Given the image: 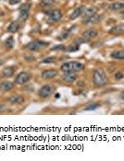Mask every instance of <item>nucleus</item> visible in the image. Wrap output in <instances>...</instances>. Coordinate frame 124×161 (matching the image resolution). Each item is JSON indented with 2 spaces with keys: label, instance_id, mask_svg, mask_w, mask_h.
<instances>
[{
  "label": "nucleus",
  "instance_id": "obj_34",
  "mask_svg": "<svg viewBox=\"0 0 124 161\" xmlns=\"http://www.w3.org/2000/svg\"><path fill=\"white\" fill-rule=\"evenodd\" d=\"M109 1H113V0H109Z\"/></svg>",
  "mask_w": 124,
  "mask_h": 161
},
{
  "label": "nucleus",
  "instance_id": "obj_10",
  "mask_svg": "<svg viewBox=\"0 0 124 161\" xmlns=\"http://www.w3.org/2000/svg\"><path fill=\"white\" fill-rule=\"evenodd\" d=\"M8 100L13 105H22V103H24L25 99L22 95H13L10 98H9Z\"/></svg>",
  "mask_w": 124,
  "mask_h": 161
},
{
  "label": "nucleus",
  "instance_id": "obj_30",
  "mask_svg": "<svg viewBox=\"0 0 124 161\" xmlns=\"http://www.w3.org/2000/svg\"><path fill=\"white\" fill-rule=\"evenodd\" d=\"M19 2H20V0H9V4L11 5V6H13V5H17V4H19Z\"/></svg>",
  "mask_w": 124,
  "mask_h": 161
},
{
  "label": "nucleus",
  "instance_id": "obj_23",
  "mask_svg": "<svg viewBox=\"0 0 124 161\" xmlns=\"http://www.w3.org/2000/svg\"><path fill=\"white\" fill-rule=\"evenodd\" d=\"M56 62V57L55 56H50V57H46L41 61V63L43 64H53V63Z\"/></svg>",
  "mask_w": 124,
  "mask_h": 161
},
{
  "label": "nucleus",
  "instance_id": "obj_31",
  "mask_svg": "<svg viewBox=\"0 0 124 161\" xmlns=\"http://www.w3.org/2000/svg\"><path fill=\"white\" fill-rule=\"evenodd\" d=\"M5 110H6V107L4 106L3 104L0 103V113H3V111H4Z\"/></svg>",
  "mask_w": 124,
  "mask_h": 161
},
{
  "label": "nucleus",
  "instance_id": "obj_24",
  "mask_svg": "<svg viewBox=\"0 0 124 161\" xmlns=\"http://www.w3.org/2000/svg\"><path fill=\"white\" fill-rule=\"evenodd\" d=\"M31 6H32V5H31L30 3L22 4V6H19V11H29V10L31 9Z\"/></svg>",
  "mask_w": 124,
  "mask_h": 161
},
{
  "label": "nucleus",
  "instance_id": "obj_29",
  "mask_svg": "<svg viewBox=\"0 0 124 161\" xmlns=\"http://www.w3.org/2000/svg\"><path fill=\"white\" fill-rule=\"evenodd\" d=\"M123 76H124V75H123L122 72H118V73H116V74H115V78H116L117 80H120V79L123 78Z\"/></svg>",
  "mask_w": 124,
  "mask_h": 161
},
{
  "label": "nucleus",
  "instance_id": "obj_9",
  "mask_svg": "<svg viewBox=\"0 0 124 161\" xmlns=\"http://www.w3.org/2000/svg\"><path fill=\"white\" fill-rule=\"evenodd\" d=\"M98 35V31L95 29H89L87 31H85L84 32H82V38L86 41L92 40L95 37H97Z\"/></svg>",
  "mask_w": 124,
  "mask_h": 161
},
{
  "label": "nucleus",
  "instance_id": "obj_26",
  "mask_svg": "<svg viewBox=\"0 0 124 161\" xmlns=\"http://www.w3.org/2000/svg\"><path fill=\"white\" fill-rule=\"evenodd\" d=\"M55 2V0H42L41 1V5L44 6H49Z\"/></svg>",
  "mask_w": 124,
  "mask_h": 161
},
{
  "label": "nucleus",
  "instance_id": "obj_6",
  "mask_svg": "<svg viewBox=\"0 0 124 161\" xmlns=\"http://www.w3.org/2000/svg\"><path fill=\"white\" fill-rule=\"evenodd\" d=\"M62 19V12L59 9H52L47 14V21L53 24L58 22Z\"/></svg>",
  "mask_w": 124,
  "mask_h": 161
},
{
  "label": "nucleus",
  "instance_id": "obj_2",
  "mask_svg": "<svg viewBox=\"0 0 124 161\" xmlns=\"http://www.w3.org/2000/svg\"><path fill=\"white\" fill-rule=\"evenodd\" d=\"M84 65L82 63L77 62V61H71L66 62L62 64L60 66V69L63 72H79L84 69Z\"/></svg>",
  "mask_w": 124,
  "mask_h": 161
},
{
  "label": "nucleus",
  "instance_id": "obj_14",
  "mask_svg": "<svg viewBox=\"0 0 124 161\" xmlns=\"http://www.w3.org/2000/svg\"><path fill=\"white\" fill-rule=\"evenodd\" d=\"M84 6H79V8L75 9L71 14L70 15V19L71 20H73V19H76L77 18H79L80 16H81L82 14H84Z\"/></svg>",
  "mask_w": 124,
  "mask_h": 161
},
{
  "label": "nucleus",
  "instance_id": "obj_15",
  "mask_svg": "<svg viewBox=\"0 0 124 161\" xmlns=\"http://www.w3.org/2000/svg\"><path fill=\"white\" fill-rule=\"evenodd\" d=\"M20 28V23L19 20H14V21H12L10 23V25L9 26L8 28V31L9 32H11V33H16L19 31Z\"/></svg>",
  "mask_w": 124,
  "mask_h": 161
},
{
  "label": "nucleus",
  "instance_id": "obj_25",
  "mask_svg": "<svg viewBox=\"0 0 124 161\" xmlns=\"http://www.w3.org/2000/svg\"><path fill=\"white\" fill-rule=\"evenodd\" d=\"M100 105L98 103H91L84 109V110H94L95 109H97Z\"/></svg>",
  "mask_w": 124,
  "mask_h": 161
},
{
  "label": "nucleus",
  "instance_id": "obj_13",
  "mask_svg": "<svg viewBox=\"0 0 124 161\" xmlns=\"http://www.w3.org/2000/svg\"><path fill=\"white\" fill-rule=\"evenodd\" d=\"M2 76L6 78H9L11 76H14L15 74V68L13 66H6L3 70H2Z\"/></svg>",
  "mask_w": 124,
  "mask_h": 161
},
{
  "label": "nucleus",
  "instance_id": "obj_12",
  "mask_svg": "<svg viewBox=\"0 0 124 161\" xmlns=\"http://www.w3.org/2000/svg\"><path fill=\"white\" fill-rule=\"evenodd\" d=\"M62 79L66 83H73L77 79V75L74 74V72H65L62 76Z\"/></svg>",
  "mask_w": 124,
  "mask_h": 161
},
{
  "label": "nucleus",
  "instance_id": "obj_20",
  "mask_svg": "<svg viewBox=\"0 0 124 161\" xmlns=\"http://www.w3.org/2000/svg\"><path fill=\"white\" fill-rule=\"evenodd\" d=\"M4 44H5V46H6V48L12 49V48H13V46H14V44H15L14 38H13V37H9L8 39H6V40L5 41Z\"/></svg>",
  "mask_w": 124,
  "mask_h": 161
},
{
  "label": "nucleus",
  "instance_id": "obj_3",
  "mask_svg": "<svg viewBox=\"0 0 124 161\" xmlns=\"http://www.w3.org/2000/svg\"><path fill=\"white\" fill-rule=\"evenodd\" d=\"M55 88L53 85H49V84H46V85H44L42 88L39 89L38 91V95L40 98L42 99H46V98L50 97L54 92H55Z\"/></svg>",
  "mask_w": 124,
  "mask_h": 161
},
{
  "label": "nucleus",
  "instance_id": "obj_17",
  "mask_svg": "<svg viewBox=\"0 0 124 161\" xmlns=\"http://www.w3.org/2000/svg\"><path fill=\"white\" fill-rule=\"evenodd\" d=\"M110 56L116 60H124V51H114L111 53Z\"/></svg>",
  "mask_w": 124,
  "mask_h": 161
},
{
  "label": "nucleus",
  "instance_id": "obj_19",
  "mask_svg": "<svg viewBox=\"0 0 124 161\" xmlns=\"http://www.w3.org/2000/svg\"><path fill=\"white\" fill-rule=\"evenodd\" d=\"M109 9L111 10H120L124 9V4L120 2H116L109 6Z\"/></svg>",
  "mask_w": 124,
  "mask_h": 161
},
{
  "label": "nucleus",
  "instance_id": "obj_1",
  "mask_svg": "<svg viewBox=\"0 0 124 161\" xmlns=\"http://www.w3.org/2000/svg\"><path fill=\"white\" fill-rule=\"evenodd\" d=\"M93 82L96 87H103L107 84L108 78L104 69L97 68L94 70L93 75Z\"/></svg>",
  "mask_w": 124,
  "mask_h": 161
},
{
  "label": "nucleus",
  "instance_id": "obj_16",
  "mask_svg": "<svg viewBox=\"0 0 124 161\" xmlns=\"http://www.w3.org/2000/svg\"><path fill=\"white\" fill-rule=\"evenodd\" d=\"M124 31V26L123 25H117L111 28V30L109 31V33L112 35H120Z\"/></svg>",
  "mask_w": 124,
  "mask_h": 161
},
{
  "label": "nucleus",
  "instance_id": "obj_18",
  "mask_svg": "<svg viewBox=\"0 0 124 161\" xmlns=\"http://www.w3.org/2000/svg\"><path fill=\"white\" fill-rule=\"evenodd\" d=\"M96 12H97V9L95 8H84V14H82V15L84 16V18L90 17V16L94 15V14H96Z\"/></svg>",
  "mask_w": 124,
  "mask_h": 161
},
{
  "label": "nucleus",
  "instance_id": "obj_27",
  "mask_svg": "<svg viewBox=\"0 0 124 161\" xmlns=\"http://www.w3.org/2000/svg\"><path fill=\"white\" fill-rule=\"evenodd\" d=\"M58 50H66V47L64 46V45H62V44H60V45H58V46H55V47H53L52 48V51H58Z\"/></svg>",
  "mask_w": 124,
  "mask_h": 161
},
{
  "label": "nucleus",
  "instance_id": "obj_37",
  "mask_svg": "<svg viewBox=\"0 0 124 161\" xmlns=\"http://www.w3.org/2000/svg\"><path fill=\"white\" fill-rule=\"evenodd\" d=\"M2 1H3V0H2Z\"/></svg>",
  "mask_w": 124,
  "mask_h": 161
},
{
  "label": "nucleus",
  "instance_id": "obj_11",
  "mask_svg": "<svg viewBox=\"0 0 124 161\" xmlns=\"http://www.w3.org/2000/svg\"><path fill=\"white\" fill-rule=\"evenodd\" d=\"M15 87V84L11 82V81H2L0 83V90L1 91H5V92H8L10 91Z\"/></svg>",
  "mask_w": 124,
  "mask_h": 161
},
{
  "label": "nucleus",
  "instance_id": "obj_32",
  "mask_svg": "<svg viewBox=\"0 0 124 161\" xmlns=\"http://www.w3.org/2000/svg\"><path fill=\"white\" fill-rule=\"evenodd\" d=\"M120 99L124 101V91H122V92L120 93Z\"/></svg>",
  "mask_w": 124,
  "mask_h": 161
},
{
  "label": "nucleus",
  "instance_id": "obj_21",
  "mask_svg": "<svg viewBox=\"0 0 124 161\" xmlns=\"http://www.w3.org/2000/svg\"><path fill=\"white\" fill-rule=\"evenodd\" d=\"M74 28H75V26H73L72 28H71V29H68L66 31H64L61 35H59L58 39V40H64V39H67V38L68 37V35H70V33H71V32L72 31V30L74 29Z\"/></svg>",
  "mask_w": 124,
  "mask_h": 161
},
{
  "label": "nucleus",
  "instance_id": "obj_36",
  "mask_svg": "<svg viewBox=\"0 0 124 161\" xmlns=\"http://www.w3.org/2000/svg\"><path fill=\"white\" fill-rule=\"evenodd\" d=\"M123 15H124V11H123Z\"/></svg>",
  "mask_w": 124,
  "mask_h": 161
},
{
  "label": "nucleus",
  "instance_id": "obj_28",
  "mask_svg": "<svg viewBox=\"0 0 124 161\" xmlns=\"http://www.w3.org/2000/svg\"><path fill=\"white\" fill-rule=\"evenodd\" d=\"M78 49H79V44L77 43V44H73L71 47H70V48H68V52H76L77 50H78Z\"/></svg>",
  "mask_w": 124,
  "mask_h": 161
},
{
  "label": "nucleus",
  "instance_id": "obj_33",
  "mask_svg": "<svg viewBox=\"0 0 124 161\" xmlns=\"http://www.w3.org/2000/svg\"><path fill=\"white\" fill-rule=\"evenodd\" d=\"M56 98H57V99H58V98H59V94H58V93L56 94Z\"/></svg>",
  "mask_w": 124,
  "mask_h": 161
},
{
  "label": "nucleus",
  "instance_id": "obj_8",
  "mask_svg": "<svg viewBox=\"0 0 124 161\" xmlns=\"http://www.w3.org/2000/svg\"><path fill=\"white\" fill-rule=\"evenodd\" d=\"M58 71L56 69H46L45 71L42 72L41 74V76H42V78L45 79V80H48V79H52L54 78H56L58 76Z\"/></svg>",
  "mask_w": 124,
  "mask_h": 161
},
{
  "label": "nucleus",
  "instance_id": "obj_22",
  "mask_svg": "<svg viewBox=\"0 0 124 161\" xmlns=\"http://www.w3.org/2000/svg\"><path fill=\"white\" fill-rule=\"evenodd\" d=\"M29 18V11H19V19L20 21H25Z\"/></svg>",
  "mask_w": 124,
  "mask_h": 161
},
{
  "label": "nucleus",
  "instance_id": "obj_5",
  "mask_svg": "<svg viewBox=\"0 0 124 161\" xmlns=\"http://www.w3.org/2000/svg\"><path fill=\"white\" fill-rule=\"evenodd\" d=\"M31 78H32V76L29 72L22 71V72H20L19 74H18V76H16L15 84L16 85H19V86L25 85L26 83H28L30 81Z\"/></svg>",
  "mask_w": 124,
  "mask_h": 161
},
{
  "label": "nucleus",
  "instance_id": "obj_35",
  "mask_svg": "<svg viewBox=\"0 0 124 161\" xmlns=\"http://www.w3.org/2000/svg\"><path fill=\"white\" fill-rule=\"evenodd\" d=\"M28 1H32V0H28Z\"/></svg>",
  "mask_w": 124,
  "mask_h": 161
},
{
  "label": "nucleus",
  "instance_id": "obj_7",
  "mask_svg": "<svg viewBox=\"0 0 124 161\" xmlns=\"http://www.w3.org/2000/svg\"><path fill=\"white\" fill-rule=\"evenodd\" d=\"M102 19V15H97V14H94L90 17H85L82 19V23L84 24H95L98 23Z\"/></svg>",
  "mask_w": 124,
  "mask_h": 161
},
{
  "label": "nucleus",
  "instance_id": "obj_4",
  "mask_svg": "<svg viewBox=\"0 0 124 161\" xmlns=\"http://www.w3.org/2000/svg\"><path fill=\"white\" fill-rule=\"evenodd\" d=\"M47 45H48V43H45V41H31V43H29L28 44H27L26 48L29 49V50L32 51V52H36V51L42 50V49L45 48Z\"/></svg>",
  "mask_w": 124,
  "mask_h": 161
}]
</instances>
